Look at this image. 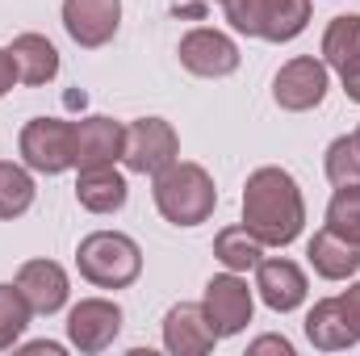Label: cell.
I'll return each instance as SVG.
<instances>
[{
    "mask_svg": "<svg viewBox=\"0 0 360 356\" xmlns=\"http://www.w3.org/2000/svg\"><path fill=\"white\" fill-rule=\"evenodd\" d=\"M243 227L264 248H289L306 227V197L293 172L264 164L243 184Z\"/></svg>",
    "mask_w": 360,
    "mask_h": 356,
    "instance_id": "obj_1",
    "label": "cell"
},
{
    "mask_svg": "<svg viewBox=\"0 0 360 356\" xmlns=\"http://www.w3.org/2000/svg\"><path fill=\"white\" fill-rule=\"evenodd\" d=\"M151 197H155V210L164 214V222H172V227H201V222H210V214L218 205L214 177L193 160H172L164 172H155Z\"/></svg>",
    "mask_w": 360,
    "mask_h": 356,
    "instance_id": "obj_2",
    "label": "cell"
},
{
    "mask_svg": "<svg viewBox=\"0 0 360 356\" xmlns=\"http://www.w3.org/2000/svg\"><path fill=\"white\" fill-rule=\"evenodd\" d=\"M76 268L96 289H126L143 272V248L122 231H92L76 248Z\"/></svg>",
    "mask_w": 360,
    "mask_h": 356,
    "instance_id": "obj_3",
    "label": "cell"
},
{
    "mask_svg": "<svg viewBox=\"0 0 360 356\" xmlns=\"http://www.w3.org/2000/svg\"><path fill=\"white\" fill-rule=\"evenodd\" d=\"M21 164L38 177H63L72 164V122L68 117H30L17 134Z\"/></svg>",
    "mask_w": 360,
    "mask_h": 356,
    "instance_id": "obj_4",
    "label": "cell"
},
{
    "mask_svg": "<svg viewBox=\"0 0 360 356\" xmlns=\"http://www.w3.org/2000/svg\"><path fill=\"white\" fill-rule=\"evenodd\" d=\"M201 306H205V319L218 331V340H231V336L248 331V323L256 314V285H248L243 272L226 268V272H218V276L205 281Z\"/></svg>",
    "mask_w": 360,
    "mask_h": 356,
    "instance_id": "obj_5",
    "label": "cell"
},
{
    "mask_svg": "<svg viewBox=\"0 0 360 356\" xmlns=\"http://www.w3.org/2000/svg\"><path fill=\"white\" fill-rule=\"evenodd\" d=\"M172 160H180V134L168 117H134L126 126L122 143V164L134 177H155Z\"/></svg>",
    "mask_w": 360,
    "mask_h": 356,
    "instance_id": "obj_6",
    "label": "cell"
},
{
    "mask_svg": "<svg viewBox=\"0 0 360 356\" xmlns=\"http://www.w3.org/2000/svg\"><path fill=\"white\" fill-rule=\"evenodd\" d=\"M327 89H331V68L314 55H293L289 63H281L272 80V101L285 113H310L327 101Z\"/></svg>",
    "mask_w": 360,
    "mask_h": 356,
    "instance_id": "obj_7",
    "label": "cell"
},
{
    "mask_svg": "<svg viewBox=\"0 0 360 356\" xmlns=\"http://www.w3.org/2000/svg\"><path fill=\"white\" fill-rule=\"evenodd\" d=\"M180 55V68L188 76H201V80H226L239 72L243 55H239V42L222 30H210V25H197L180 38L176 46Z\"/></svg>",
    "mask_w": 360,
    "mask_h": 356,
    "instance_id": "obj_8",
    "label": "cell"
},
{
    "mask_svg": "<svg viewBox=\"0 0 360 356\" xmlns=\"http://www.w3.org/2000/svg\"><path fill=\"white\" fill-rule=\"evenodd\" d=\"M122 336V306L109 298H80L68 310V344L84 356L105 352Z\"/></svg>",
    "mask_w": 360,
    "mask_h": 356,
    "instance_id": "obj_9",
    "label": "cell"
},
{
    "mask_svg": "<svg viewBox=\"0 0 360 356\" xmlns=\"http://www.w3.org/2000/svg\"><path fill=\"white\" fill-rule=\"evenodd\" d=\"M122 143H126V126L105 117V113H89V117L72 122V164H76V172L80 168H101V164H117Z\"/></svg>",
    "mask_w": 360,
    "mask_h": 356,
    "instance_id": "obj_10",
    "label": "cell"
},
{
    "mask_svg": "<svg viewBox=\"0 0 360 356\" xmlns=\"http://www.w3.org/2000/svg\"><path fill=\"white\" fill-rule=\"evenodd\" d=\"M256 293H260V302L269 306L272 314H293L306 302L310 281H306V272H302L297 260H289V256H264L256 265Z\"/></svg>",
    "mask_w": 360,
    "mask_h": 356,
    "instance_id": "obj_11",
    "label": "cell"
},
{
    "mask_svg": "<svg viewBox=\"0 0 360 356\" xmlns=\"http://www.w3.org/2000/svg\"><path fill=\"white\" fill-rule=\"evenodd\" d=\"M122 25V0H63V30L76 46L101 51Z\"/></svg>",
    "mask_w": 360,
    "mask_h": 356,
    "instance_id": "obj_12",
    "label": "cell"
},
{
    "mask_svg": "<svg viewBox=\"0 0 360 356\" xmlns=\"http://www.w3.org/2000/svg\"><path fill=\"white\" fill-rule=\"evenodd\" d=\"M17 289H21V298L30 302V310L34 314H59L63 306H68V298H72V276H68V268L55 265V260H25V265L17 268V281H13Z\"/></svg>",
    "mask_w": 360,
    "mask_h": 356,
    "instance_id": "obj_13",
    "label": "cell"
},
{
    "mask_svg": "<svg viewBox=\"0 0 360 356\" xmlns=\"http://www.w3.org/2000/svg\"><path fill=\"white\" fill-rule=\"evenodd\" d=\"M214 344H218V331L210 327L201 302H176L164 314V348L172 356H205L214 352Z\"/></svg>",
    "mask_w": 360,
    "mask_h": 356,
    "instance_id": "obj_14",
    "label": "cell"
},
{
    "mask_svg": "<svg viewBox=\"0 0 360 356\" xmlns=\"http://www.w3.org/2000/svg\"><path fill=\"white\" fill-rule=\"evenodd\" d=\"M76 201L89 214H117L130 201V184L126 172H117V164H101V168H80L76 177Z\"/></svg>",
    "mask_w": 360,
    "mask_h": 356,
    "instance_id": "obj_15",
    "label": "cell"
},
{
    "mask_svg": "<svg viewBox=\"0 0 360 356\" xmlns=\"http://www.w3.org/2000/svg\"><path fill=\"white\" fill-rule=\"evenodd\" d=\"M8 55H13L17 80H21L25 89H42V84H51V80L59 76V51H55V42H51L46 34H34V30L17 34V38L8 42Z\"/></svg>",
    "mask_w": 360,
    "mask_h": 356,
    "instance_id": "obj_16",
    "label": "cell"
},
{
    "mask_svg": "<svg viewBox=\"0 0 360 356\" xmlns=\"http://www.w3.org/2000/svg\"><path fill=\"white\" fill-rule=\"evenodd\" d=\"M306 260L310 268L323 276V281H352L360 272V243L340 239L335 231H314L310 243H306Z\"/></svg>",
    "mask_w": 360,
    "mask_h": 356,
    "instance_id": "obj_17",
    "label": "cell"
},
{
    "mask_svg": "<svg viewBox=\"0 0 360 356\" xmlns=\"http://www.w3.org/2000/svg\"><path fill=\"white\" fill-rule=\"evenodd\" d=\"M306 340H310L319 352H344V348L356 344L340 298H323V302H314V306L306 310Z\"/></svg>",
    "mask_w": 360,
    "mask_h": 356,
    "instance_id": "obj_18",
    "label": "cell"
},
{
    "mask_svg": "<svg viewBox=\"0 0 360 356\" xmlns=\"http://www.w3.org/2000/svg\"><path fill=\"white\" fill-rule=\"evenodd\" d=\"M323 63L340 76H352L360 72V13H344V17H331L327 30H323Z\"/></svg>",
    "mask_w": 360,
    "mask_h": 356,
    "instance_id": "obj_19",
    "label": "cell"
},
{
    "mask_svg": "<svg viewBox=\"0 0 360 356\" xmlns=\"http://www.w3.org/2000/svg\"><path fill=\"white\" fill-rule=\"evenodd\" d=\"M214 256H218V265L231 268V272H256V265L264 260V243L243 222H235V227H222L214 235Z\"/></svg>",
    "mask_w": 360,
    "mask_h": 356,
    "instance_id": "obj_20",
    "label": "cell"
},
{
    "mask_svg": "<svg viewBox=\"0 0 360 356\" xmlns=\"http://www.w3.org/2000/svg\"><path fill=\"white\" fill-rule=\"evenodd\" d=\"M310 25V0H264V25H260V38L281 46V42H293L302 38Z\"/></svg>",
    "mask_w": 360,
    "mask_h": 356,
    "instance_id": "obj_21",
    "label": "cell"
},
{
    "mask_svg": "<svg viewBox=\"0 0 360 356\" xmlns=\"http://www.w3.org/2000/svg\"><path fill=\"white\" fill-rule=\"evenodd\" d=\"M38 189H34V172L25 164L0 160V222H13L21 214H30Z\"/></svg>",
    "mask_w": 360,
    "mask_h": 356,
    "instance_id": "obj_22",
    "label": "cell"
},
{
    "mask_svg": "<svg viewBox=\"0 0 360 356\" xmlns=\"http://www.w3.org/2000/svg\"><path fill=\"white\" fill-rule=\"evenodd\" d=\"M323 227L348 243H360V184H335L327 214H323Z\"/></svg>",
    "mask_w": 360,
    "mask_h": 356,
    "instance_id": "obj_23",
    "label": "cell"
},
{
    "mask_svg": "<svg viewBox=\"0 0 360 356\" xmlns=\"http://www.w3.org/2000/svg\"><path fill=\"white\" fill-rule=\"evenodd\" d=\"M30 319H34V310L21 298V289L0 281V352H8V348L21 344V336L30 331Z\"/></svg>",
    "mask_w": 360,
    "mask_h": 356,
    "instance_id": "obj_24",
    "label": "cell"
},
{
    "mask_svg": "<svg viewBox=\"0 0 360 356\" xmlns=\"http://www.w3.org/2000/svg\"><path fill=\"white\" fill-rule=\"evenodd\" d=\"M323 172H327L331 184H360V147L352 134H340V139L327 143Z\"/></svg>",
    "mask_w": 360,
    "mask_h": 356,
    "instance_id": "obj_25",
    "label": "cell"
},
{
    "mask_svg": "<svg viewBox=\"0 0 360 356\" xmlns=\"http://www.w3.org/2000/svg\"><path fill=\"white\" fill-rule=\"evenodd\" d=\"M222 13L231 21L235 34L243 38H260V25H264V0H222Z\"/></svg>",
    "mask_w": 360,
    "mask_h": 356,
    "instance_id": "obj_26",
    "label": "cell"
},
{
    "mask_svg": "<svg viewBox=\"0 0 360 356\" xmlns=\"http://www.w3.org/2000/svg\"><path fill=\"white\" fill-rule=\"evenodd\" d=\"M340 306H344L348 327H352V336H356V344H360V281H352V285L340 293Z\"/></svg>",
    "mask_w": 360,
    "mask_h": 356,
    "instance_id": "obj_27",
    "label": "cell"
},
{
    "mask_svg": "<svg viewBox=\"0 0 360 356\" xmlns=\"http://www.w3.org/2000/svg\"><path fill=\"white\" fill-rule=\"evenodd\" d=\"M248 352H252V356H264V352L293 356V344H289L285 336H260V340H252V344H248Z\"/></svg>",
    "mask_w": 360,
    "mask_h": 356,
    "instance_id": "obj_28",
    "label": "cell"
},
{
    "mask_svg": "<svg viewBox=\"0 0 360 356\" xmlns=\"http://www.w3.org/2000/svg\"><path fill=\"white\" fill-rule=\"evenodd\" d=\"M17 84H21V80H17V63H13L8 46H0V96H8Z\"/></svg>",
    "mask_w": 360,
    "mask_h": 356,
    "instance_id": "obj_29",
    "label": "cell"
},
{
    "mask_svg": "<svg viewBox=\"0 0 360 356\" xmlns=\"http://www.w3.org/2000/svg\"><path fill=\"white\" fill-rule=\"evenodd\" d=\"M21 352H46V356H63V344H51V340H34V344H17Z\"/></svg>",
    "mask_w": 360,
    "mask_h": 356,
    "instance_id": "obj_30",
    "label": "cell"
},
{
    "mask_svg": "<svg viewBox=\"0 0 360 356\" xmlns=\"http://www.w3.org/2000/svg\"><path fill=\"white\" fill-rule=\"evenodd\" d=\"M344 80V92H348V101H356L360 105V72H352V76H340Z\"/></svg>",
    "mask_w": 360,
    "mask_h": 356,
    "instance_id": "obj_31",
    "label": "cell"
},
{
    "mask_svg": "<svg viewBox=\"0 0 360 356\" xmlns=\"http://www.w3.org/2000/svg\"><path fill=\"white\" fill-rule=\"evenodd\" d=\"M352 139H356V147H360V126H356V134H352Z\"/></svg>",
    "mask_w": 360,
    "mask_h": 356,
    "instance_id": "obj_32",
    "label": "cell"
},
{
    "mask_svg": "<svg viewBox=\"0 0 360 356\" xmlns=\"http://www.w3.org/2000/svg\"><path fill=\"white\" fill-rule=\"evenodd\" d=\"M201 4H210V0H201Z\"/></svg>",
    "mask_w": 360,
    "mask_h": 356,
    "instance_id": "obj_33",
    "label": "cell"
}]
</instances>
